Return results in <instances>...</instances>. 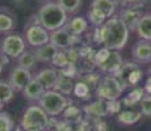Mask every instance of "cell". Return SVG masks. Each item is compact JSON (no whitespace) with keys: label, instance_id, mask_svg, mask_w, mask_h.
<instances>
[{"label":"cell","instance_id":"1","mask_svg":"<svg viewBox=\"0 0 151 131\" xmlns=\"http://www.w3.org/2000/svg\"><path fill=\"white\" fill-rule=\"evenodd\" d=\"M130 36V29L118 16H113L105 21V24L93 28L91 34L92 42L105 46L112 50L124 49Z\"/></svg>","mask_w":151,"mask_h":131},{"label":"cell","instance_id":"2","mask_svg":"<svg viewBox=\"0 0 151 131\" xmlns=\"http://www.w3.org/2000/svg\"><path fill=\"white\" fill-rule=\"evenodd\" d=\"M37 17H38L40 24L49 31L63 28L68 21V13L57 1L45 3L40 8Z\"/></svg>","mask_w":151,"mask_h":131},{"label":"cell","instance_id":"3","mask_svg":"<svg viewBox=\"0 0 151 131\" xmlns=\"http://www.w3.org/2000/svg\"><path fill=\"white\" fill-rule=\"evenodd\" d=\"M20 126L24 131H46L50 127V115L40 105H30L25 109Z\"/></svg>","mask_w":151,"mask_h":131},{"label":"cell","instance_id":"4","mask_svg":"<svg viewBox=\"0 0 151 131\" xmlns=\"http://www.w3.org/2000/svg\"><path fill=\"white\" fill-rule=\"evenodd\" d=\"M70 104H72V101L70 100L67 96L62 94L60 92L55 91V89H47V91H45V93H43L42 97L38 101L40 106L53 118L62 114Z\"/></svg>","mask_w":151,"mask_h":131},{"label":"cell","instance_id":"5","mask_svg":"<svg viewBox=\"0 0 151 131\" xmlns=\"http://www.w3.org/2000/svg\"><path fill=\"white\" fill-rule=\"evenodd\" d=\"M125 91V87L114 75H104L99 83L97 88L95 89V94L97 98L105 101L118 100Z\"/></svg>","mask_w":151,"mask_h":131},{"label":"cell","instance_id":"6","mask_svg":"<svg viewBox=\"0 0 151 131\" xmlns=\"http://www.w3.org/2000/svg\"><path fill=\"white\" fill-rule=\"evenodd\" d=\"M114 76L122 83L125 88H135L139 87L145 72L142 71L141 64L135 62H124L121 68L114 74Z\"/></svg>","mask_w":151,"mask_h":131},{"label":"cell","instance_id":"7","mask_svg":"<svg viewBox=\"0 0 151 131\" xmlns=\"http://www.w3.org/2000/svg\"><path fill=\"white\" fill-rule=\"evenodd\" d=\"M50 43H53L58 50H66L68 47H78L83 43L82 36H76L70 31L67 26L50 31Z\"/></svg>","mask_w":151,"mask_h":131},{"label":"cell","instance_id":"8","mask_svg":"<svg viewBox=\"0 0 151 131\" xmlns=\"http://www.w3.org/2000/svg\"><path fill=\"white\" fill-rule=\"evenodd\" d=\"M27 50V41L19 34H8L1 42L0 52L8 55L11 59H17Z\"/></svg>","mask_w":151,"mask_h":131},{"label":"cell","instance_id":"9","mask_svg":"<svg viewBox=\"0 0 151 131\" xmlns=\"http://www.w3.org/2000/svg\"><path fill=\"white\" fill-rule=\"evenodd\" d=\"M25 41L30 47H41L50 42V31L46 30L41 24L25 26Z\"/></svg>","mask_w":151,"mask_h":131},{"label":"cell","instance_id":"10","mask_svg":"<svg viewBox=\"0 0 151 131\" xmlns=\"http://www.w3.org/2000/svg\"><path fill=\"white\" fill-rule=\"evenodd\" d=\"M33 79L32 76V72L30 69L27 68H22V67L17 66L11 71L9 75V84L12 85V88L14 89V92H22L24 88L30 83V80Z\"/></svg>","mask_w":151,"mask_h":131},{"label":"cell","instance_id":"11","mask_svg":"<svg viewBox=\"0 0 151 131\" xmlns=\"http://www.w3.org/2000/svg\"><path fill=\"white\" fill-rule=\"evenodd\" d=\"M122 64H124V59H122V57H121V54L118 52V50H110L108 57L101 63L97 64V69L101 74L114 75L116 72L121 68Z\"/></svg>","mask_w":151,"mask_h":131},{"label":"cell","instance_id":"12","mask_svg":"<svg viewBox=\"0 0 151 131\" xmlns=\"http://www.w3.org/2000/svg\"><path fill=\"white\" fill-rule=\"evenodd\" d=\"M142 8H143V4L124 7L122 9H121L120 14H118V17L126 24V26L130 29V30H135L138 21L141 20V17L143 16Z\"/></svg>","mask_w":151,"mask_h":131},{"label":"cell","instance_id":"13","mask_svg":"<svg viewBox=\"0 0 151 131\" xmlns=\"http://www.w3.org/2000/svg\"><path fill=\"white\" fill-rule=\"evenodd\" d=\"M132 58L138 64H147L151 62V42L138 41L132 49Z\"/></svg>","mask_w":151,"mask_h":131},{"label":"cell","instance_id":"14","mask_svg":"<svg viewBox=\"0 0 151 131\" xmlns=\"http://www.w3.org/2000/svg\"><path fill=\"white\" fill-rule=\"evenodd\" d=\"M83 112L86 117L96 118V119H100V118L109 115L108 104H106L105 100H101V98H97L96 101H92L91 104L83 106Z\"/></svg>","mask_w":151,"mask_h":131},{"label":"cell","instance_id":"15","mask_svg":"<svg viewBox=\"0 0 151 131\" xmlns=\"http://www.w3.org/2000/svg\"><path fill=\"white\" fill-rule=\"evenodd\" d=\"M34 79H37V80L45 87L46 91H47V89H54L55 84H57L58 79H59V72H58V69H55L54 67H45V68L40 69V71L37 72Z\"/></svg>","mask_w":151,"mask_h":131},{"label":"cell","instance_id":"16","mask_svg":"<svg viewBox=\"0 0 151 131\" xmlns=\"http://www.w3.org/2000/svg\"><path fill=\"white\" fill-rule=\"evenodd\" d=\"M45 91H46L45 87H43L37 79L33 77L30 80V83L24 88L22 96H24V98H27L28 101H37V102H38L40 98H41L42 94L45 93Z\"/></svg>","mask_w":151,"mask_h":131},{"label":"cell","instance_id":"17","mask_svg":"<svg viewBox=\"0 0 151 131\" xmlns=\"http://www.w3.org/2000/svg\"><path fill=\"white\" fill-rule=\"evenodd\" d=\"M91 8L99 11L106 19H110L114 16L116 11H117V4H116V0H93Z\"/></svg>","mask_w":151,"mask_h":131},{"label":"cell","instance_id":"18","mask_svg":"<svg viewBox=\"0 0 151 131\" xmlns=\"http://www.w3.org/2000/svg\"><path fill=\"white\" fill-rule=\"evenodd\" d=\"M66 26L70 29L72 34H76V36H83L86 34V31L88 30V26H89V22L86 17L83 16H75L72 19H70L67 21Z\"/></svg>","mask_w":151,"mask_h":131},{"label":"cell","instance_id":"19","mask_svg":"<svg viewBox=\"0 0 151 131\" xmlns=\"http://www.w3.org/2000/svg\"><path fill=\"white\" fill-rule=\"evenodd\" d=\"M62 114H63V119L71 125H78L80 122H83V115H84L83 107H79L74 104H70Z\"/></svg>","mask_w":151,"mask_h":131},{"label":"cell","instance_id":"20","mask_svg":"<svg viewBox=\"0 0 151 131\" xmlns=\"http://www.w3.org/2000/svg\"><path fill=\"white\" fill-rule=\"evenodd\" d=\"M135 31L141 39L151 42V13L143 14L141 17V20L137 24V28H135Z\"/></svg>","mask_w":151,"mask_h":131},{"label":"cell","instance_id":"21","mask_svg":"<svg viewBox=\"0 0 151 131\" xmlns=\"http://www.w3.org/2000/svg\"><path fill=\"white\" fill-rule=\"evenodd\" d=\"M57 52H58V49L50 42L41 46V47H37L36 50H34L37 60L42 62V63H51V60H53V58L55 57Z\"/></svg>","mask_w":151,"mask_h":131},{"label":"cell","instance_id":"22","mask_svg":"<svg viewBox=\"0 0 151 131\" xmlns=\"http://www.w3.org/2000/svg\"><path fill=\"white\" fill-rule=\"evenodd\" d=\"M142 118L141 112H135V110H121L117 114V121L124 126H132L139 122Z\"/></svg>","mask_w":151,"mask_h":131},{"label":"cell","instance_id":"23","mask_svg":"<svg viewBox=\"0 0 151 131\" xmlns=\"http://www.w3.org/2000/svg\"><path fill=\"white\" fill-rule=\"evenodd\" d=\"M145 94H146V92H145V89L141 88V87L132 88V91L121 100V104H122L124 106H133V105H137V104L141 102L142 97H143Z\"/></svg>","mask_w":151,"mask_h":131},{"label":"cell","instance_id":"24","mask_svg":"<svg viewBox=\"0 0 151 131\" xmlns=\"http://www.w3.org/2000/svg\"><path fill=\"white\" fill-rule=\"evenodd\" d=\"M37 57L34 54V51L32 50H25L17 58V66L22 67V68H27V69H33L37 64Z\"/></svg>","mask_w":151,"mask_h":131},{"label":"cell","instance_id":"25","mask_svg":"<svg viewBox=\"0 0 151 131\" xmlns=\"http://www.w3.org/2000/svg\"><path fill=\"white\" fill-rule=\"evenodd\" d=\"M74 85H75L74 79L65 77V76H60L59 75V79H58L54 89L58 92H60L62 94L67 96V94H71V93L74 92Z\"/></svg>","mask_w":151,"mask_h":131},{"label":"cell","instance_id":"26","mask_svg":"<svg viewBox=\"0 0 151 131\" xmlns=\"http://www.w3.org/2000/svg\"><path fill=\"white\" fill-rule=\"evenodd\" d=\"M16 21L14 17L9 13L0 12V33L1 34H8L14 29Z\"/></svg>","mask_w":151,"mask_h":131},{"label":"cell","instance_id":"27","mask_svg":"<svg viewBox=\"0 0 151 131\" xmlns=\"http://www.w3.org/2000/svg\"><path fill=\"white\" fill-rule=\"evenodd\" d=\"M75 94V97L80 98V100H88V98H91V93H92V89L88 87V84L84 83L83 80H78L76 83H75L74 85V92H72Z\"/></svg>","mask_w":151,"mask_h":131},{"label":"cell","instance_id":"28","mask_svg":"<svg viewBox=\"0 0 151 131\" xmlns=\"http://www.w3.org/2000/svg\"><path fill=\"white\" fill-rule=\"evenodd\" d=\"M14 97V89L9 84V81L0 80V101L3 104H8L13 100Z\"/></svg>","mask_w":151,"mask_h":131},{"label":"cell","instance_id":"29","mask_svg":"<svg viewBox=\"0 0 151 131\" xmlns=\"http://www.w3.org/2000/svg\"><path fill=\"white\" fill-rule=\"evenodd\" d=\"M101 75L99 74L96 71H92V72H88V74H83V75H79V79L80 80H83L84 83L88 84V87L92 89V91H95V89L97 88L99 83H100L101 80Z\"/></svg>","mask_w":151,"mask_h":131},{"label":"cell","instance_id":"30","mask_svg":"<svg viewBox=\"0 0 151 131\" xmlns=\"http://www.w3.org/2000/svg\"><path fill=\"white\" fill-rule=\"evenodd\" d=\"M87 20H88V22L93 26V28H97V26H101L105 24V21L108 19H106L104 14H101L99 11L91 8V9L88 11V13H87Z\"/></svg>","mask_w":151,"mask_h":131},{"label":"cell","instance_id":"31","mask_svg":"<svg viewBox=\"0 0 151 131\" xmlns=\"http://www.w3.org/2000/svg\"><path fill=\"white\" fill-rule=\"evenodd\" d=\"M14 121L8 112H0V131H13Z\"/></svg>","mask_w":151,"mask_h":131},{"label":"cell","instance_id":"32","mask_svg":"<svg viewBox=\"0 0 151 131\" xmlns=\"http://www.w3.org/2000/svg\"><path fill=\"white\" fill-rule=\"evenodd\" d=\"M57 3L67 13H75L82 7V0H57Z\"/></svg>","mask_w":151,"mask_h":131},{"label":"cell","instance_id":"33","mask_svg":"<svg viewBox=\"0 0 151 131\" xmlns=\"http://www.w3.org/2000/svg\"><path fill=\"white\" fill-rule=\"evenodd\" d=\"M51 64H53L54 68H63V67L68 66L70 62L67 59V55H66V51L65 50H58V52L55 54V57L53 58V60H51Z\"/></svg>","mask_w":151,"mask_h":131},{"label":"cell","instance_id":"34","mask_svg":"<svg viewBox=\"0 0 151 131\" xmlns=\"http://www.w3.org/2000/svg\"><path fill=\"white\" fill-rule=\"evenodd\" d=\"M60 76H65V77H70V79H75V77H79V69H78L76 64H68L63 68L58 69Z\"/></svg>","mask_w":151,"mask_h":131},{"label":"cell","instance_id":"35","mask_svg":"<svg viewBox=\"0 0 151 131\" xmlns=\"http://www.w3.org/2000/svg\"><path fill=\"white\" fill-rule=\"evenodd\" d=\"M139 106H141V113L145 117H151V94L146 93V94L142 97L141 102H139Z\"/></svg>","mask_w":151,"mask_h":131},{"label":"cell","instance_id":"36","mask_svg":"<svg viewBox=\"0 0 151 131\" xmlns=\"http://www.w3.org/2000/svg\"><path fill=\"white\" fill-rule=\"evenodd\" d=\"M106 104H108V112H109V114H118V113L121 112V106H122L121 101H118V100L106 101Z\"/></svg>","mask_w":151,"mask_h":131},{"label":"cell","instance_id":"37","mask_svg":"<svg viewBox=\"0 0 151 131\" xmlns=\"http://www.w3.org/2000/svg\"><path fill=\"white\" fill-rule=\"evenodd\" d=\"M121 4L124 7H130V5H139V4H143L142 0H120Z\"/></svg>","mask_w":151,"mask_h":131},{"label":"cell","instance_id":"38","mask_svg":"<svg viewBox=\"0 0 151 131\" xmlns=\"http://www.w3.org/2000/svg\"><path fill=\"white\" fill-rule=\"evenodd\" d=\"M143 89H145V92H146V93H149V94H151V75L146 79V81H145Z\"/></svg>","mask_w":151,"mask_h":131},{"label":"cell","instance_id":"39","mask_svg":"<svg viewBox=\"0 0 151 131\" xmlns=\"http://www.w3.org/2000/svg\"><path fill=\"white\" fill-rule=\"evenodd\" d=\"M0 60H1V63L4 66H7V64H9V62H11V58L8 57V55H5V54H3V52H0Z\"/></svg>","mask_w":151,"mask_h":131},{"label":"cell","instance_id":"40","mask_svg":"<svg viewBox=\"0 0 151 131\" xmlns=\"http://www.w3.org/2000/svg\"><path fill=\"white\" fill-rule=\"evenodd\" d=\"M12 1L14 3V4H16V5H21L22 4V3H24L25 1V0H12Z\"/></svg>","mask_w":151,"mask_h":131},{"label":"cell","instance_id":"41","mask_svg":"<svg viewBox=\"0 0 151 131\" xmlns=\"http://www.w3.org/2000/svg\"><path fill=\"white\" fill-rule=\"evenodd\" d=\"M3 67H4V64H3V63H1V60H0V74H1V72H3Z\"/></svg>","mask_w":151,"mask_h":131},{"label":"cell","instance_id":"42","mask_svg":"<svg viewBox=\"0 0 151 131\" xmlns=\"http://www.w3.org/2000/svg\"><path fill=\"white\" fill-rule=\"evenodd\" d=\"M4 105H5V104H3L1 101H0V112H3V107H4Z\"/></svg>","mask_w":151,"mask_h":131},{"label":"cell","instance_id":"43","mask_svg":"<svg viewBox=\"0 0 151 131\" xmlns=\"http://www.w3.org/2000/svg\"><path fill=\"white\" fill-rule=\"evenodd\" d=\"M146 74H147V75H149V76H150V75H151V67H150V68H149V69H147V71H146Z\"/></svg>","mask_w":151,"mask_h":131},{"label":"cell","instance_id":"44","mask_svg":"<svg viewBox=\"0 0 151 131\" xmlns=\"http://www.w3.org/2000/svg\"><path fill=\"white\" fill-rule=\"evenodd\" d=\"M46 131H57V130H55V129H54V127H49V129H47V130H46Z\"/></svg>","mask_w":151,"mask_h":131},{"label":"cell","instance_id":"45","mask_svg":"<svg viewBox=\"0 0 151 131\" xmlns=\"http://www.w3.org/2000/svg\"><path fill=\"white\" fill-rule=\"evenodd\" d=\"M41 1H45V3H49V1H50V0H41Z\"/></svg>","mask_w":151,"mask_h":131}]
</instances>
